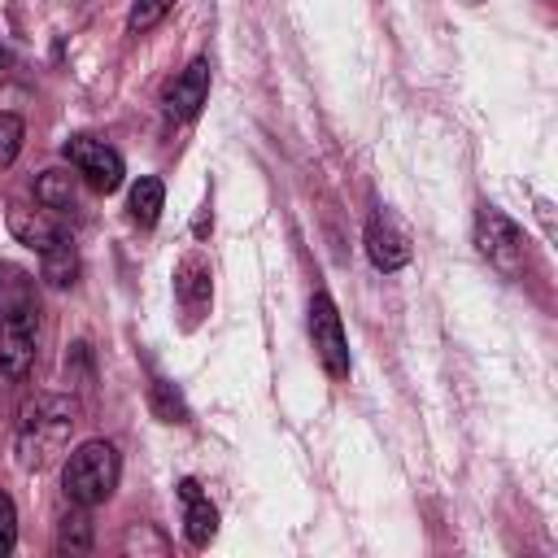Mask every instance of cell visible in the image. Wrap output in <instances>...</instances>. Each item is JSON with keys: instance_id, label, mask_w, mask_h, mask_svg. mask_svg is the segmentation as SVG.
Segmentation results:
<instances>
[{"instance_id": "cell-6", "label": "cell", "mask_w": 558, "mask_h": 558, "mask_svg": "<svg viewBox=\"0 0 558 558\" xmlns=\"http://www.w3.org/2000/svg\"><path fill=\"white\" fill-rule=\"evenodd\" d=\"M35 323H39V310H13L0 318V375L9 379H22L35 362Z\"/></svg>"}, {"instance_id": "cell-8", "label": "cell", "mask_w": 558, "mask_h": 558, "mask_svg": "<svg viewBox=\"0 0 558 558\" xmlns=\"http://www.w3.org/2000/svg\"><path fill=\"white\" fill-rule=\"evenodd\" d=\"M205 100H209V57H192L187 70H179V78L166 87V113L187 122L201 113Z\"/></svg>"}, {"instance_id": "cell-11", "label": "cell", "mask_w": 558, "mask_h": 558, "mask_svg": "<svg viewBox=\"0 0 558 558\" xmlns=\"http://www.w3.org/2000/svg\"><path fill=\"white\" fill-rule=\"evenodd\" d=\"M174 292H179V301H183L187 314H201L209 305V266L196 253L183 257V266L174 270Z\"/></svg>"}, {"instance_id": "cell-10", "label": "cell", "mask_w": 558, "mask_h": 558, "mask_svg": "<svg viewBox=\"0 0 558 558\" xmlns=\"http://www.w3.org/2000/svg\"><path fill=\"white\" fill-rule=\"evenodd\" d=\"M9 231H13L17 244H26L35 253H44L57 240H65V231L52 222V214L48 209H31V205H9Z\"/></svg>"}, {"instance_id": "cell-1", "label": "cell", "mask_w": 558, "mask_h": 558, "mask_svg": "<svg viewBox=\"0 0 558 558\" xmlns=\"http://www.w3.org/2000/svg\"><path fill=\"white\" fill-rule=\"evenodd\" d=\"M70 432H74V405L65 397H39L17 423V466L22 471L48 466L70 440Z\"/></svg>"}, {"instance_id": "cell-18", "label": "cell", "mask_w": 558, "mask_h": 558, "mask_svg": "<svg viewBox=\"0 0 558 558\" xmlns=\"http://www.w3.org/2000/svg\"><path fill=\"white\" fill-rule=\"evenodd\" d=\"M13 541H17V510H13V497L0 493V558L13 549Z\"/></svg>"}, {"instance_id": "cell-15", "label": "cell", "mask_w": 558, "mask_h": 558, "mask_svg": "<svg viewBox=\"0 0 558 558\" xmlns=\"http://www.w3.org/2000/svg\"><path fill=\"white\" fill-rule=\"evenodd\" d=\"M35 305V283L22 266L13 262H0V314H13V310H31Z\"/></svg>"}, {"instance_id": "cell-7", "label": "cell", "mask_w": 558, "mask_h": 558, "mask_svg": "<svg viewBox=\"0 0 558 558\" xmlns=\"http://www.w3.org/2000/svg\"><path fill=\"white\" fill-rule=\"evenodd\" d=\"M366 257L375 262V270H401L410 262V235L384 209H375L366 222Z\"/></svg>"}, {"instance_id": "cell-14", "label": "cell", "mask_w": 558, "mask_h": 558, "mask_svg": "<svg viewBox=\"0 0 558 558\" xmlns=\"http://www.w3.org/2000/svg\"><path fill=\"white\" fill-rule=\"evenodd\" d=\"M35 201L44 205V209H78V187H74V179L65 174V170H44L39 179H35Z\"/></svg>"}, {"instance_id": "cell-9", "label": "cell", "mask_w": 558, "mask_h": 558, "mask_svg": "<svg viewBox=\"0 0 558 558\" xmlns=\"http://www.w3.org/2000/svg\"><path fill=\"white\" fill-rule=\"evenodd\" d=\"M179 501H183V532H187V541H192L196 549H205V545L214 541V532H218V510H214V501L201 493L196 480H179Z\"/></svg>"}, {"instance_id": "cell-5", "label": "cell", "mask_w": 558, "mask_h": 558, "mask_svg": "<svg viewBox=\"0 0 558 558\" xmlns=\"http://www.w3.org/2000/svg\"><path fill=\"white\" fill-rule=\"evenodd\" d=\"M475 248H480L493 266H501V270L510 275V270H519V257H523V231H519L501 209L484 205V209L475 214Z\"/></svg>"}, {"instance_id": "cell-13", "label": "cell", "mask_w": 558, "mask_h": 558, "mask_svg": "<svg viewBox=\"0 0 558 558\" xmlns=\"http://www.w3.org/2000/svg\"><path fill=\"white\" fill-rule=\"evenodd\" d=\"M161 205H166V187H161V179H157V174H144V179H135V183H131L126 209H131V218H135L140 227H153V222H157V214H161Z\"/></svg>"}, {"instance_id": "cell-16", "label": "cell", "mask_w": 558, "mask_h": 558, "mask_svg": "<svg viewBox=\"0 0 558 558\" xmlns=\"http://www.w3.org/2000/svg\"><path fill=\"white\" fill-rule=\"evenodd\" d=\"M170 9H174V0H135L131 13H126V31L131 35H148Z\"/></svg>"}, {"instance_id": "cell-4", "label": "cell", "mask_w": 558, "mask_h": 558, "mask_svg": "<svg viewBox=\"0 0 558 558\" xmlns=\"http://www.w3.org/2000/svg\"><path fill=\"white\" fill-rule=\"evenodd\" d=\"M61 153H65V161L83 174V183L87 187H96V192H113V187H122V157H118V148H109L105 140H92V135H70L65 144H61Z\"/></svg>"}, {"instance_id": "cell-19", "label": "cell", "mask_w": 558, "mask_h": 558, "mask_svg": "<svg viewBox=\"0 0 558 558\" xmlns=\"http://www.w3.org/2000/svg\"><path fill=\"white\" fill-rule=\"evenodd\" d=\"M87 541H92V527H87L83 514H74V519L61 523V549H87Z\"/></svg>"}, {"instance_id": "cell-2", "label": "cell", "mask_w": 558, "mask_h": 558, "mask_svg": "<svg viewBox=\"0 0 558 558\" xmlns=\"http://www.w3.org/2000/svg\"><path fill=\"white\" fill-rule=\"evenodd\" d=\"M118 475H122L118 445H113V440H83V445L70 453L65 471H61V488H65V497H70L74 506L92 510V506H100V501L113 497Z\"/></svg>"}, {"instance_id": "cell-3", "label": "cell", "mask_w": 558, "mask_h": 558, "mask_svg": "<svg viewBox=\"0 0 558 558\" xmlns=\"http://www.w3.org/2000/svg\"><path fill=\"white\" fill-rule=\"evenodd\" d=\"M310 340H314L323 371L331 379H344L349 375V340H344V323L336 314V301L327 292H314V301H310Z\"/></svg>"}, {"instance_id": "cell-17", "label": "cell", "mask_w": 558, "mask_h": 558, "mask_svg": "<svg viewBox=\"0 0 558 558\" xmlns=\"http://www.w3.org/2000/svg\"><path fill=\"white\" fill-rule=\"evenodd\" d=\"M22 140H26V122L17 113H0V170H9L17 161Z\"/></svg>"}, {"instance_id": "cell-12", "label": "cell", "mask_w": 558, "mask_h": 558, "mask_svg": "<svg viewBox=\"0 0 558 558\" xmlns=\"http://www.w3.org/2000/svg\"><path fill=\"white\" fill-rule=\"evenodd\" d=\"M39 279L48 288H70L78 279V253H74L70 240H57L52 248L39 253Z\"/></svg>"}]
</instances>
